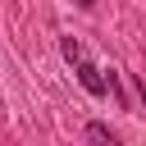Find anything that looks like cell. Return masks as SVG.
<instances>
[{
	"label": "cell",
	"mask_w": 146,
	"mask_h": 146,
	"mask_svg": "<svg viewBox=\"0 0 146 146\" xmlns=\"http://www.w3.org/2000/svg\"><path fill=\"white\" fill-rule=\"evenodd\" d=\"M87 141H110V146H114L119 137H114V128H110V123H87Z\"/></svg>",
	"instance_id": "7a4b0ae2"
},
{
	"label": "cell",
	"mask_w": 146,
	"mask_h": 146,
	"mask_svg": "<svg viewBox=\"0 0 146 146\" xmlns=\"http://www.w3.org/2000/svg\"><path fill=\"white\" fill-rule=\"evenodd\" d=\"M78 5H82V9H91V5H96V0H78Z\"/></svg>",
	"instance_id": "277c9868"
},
{
	"label": "cell",
	"mask_w": 146,
	"mask_h": 146,
	"mask_svg": "<svg viewBox=\"0 0 146 146\" xmlns=\"http://www.w3.org/2000/svg\"><path fill=\"white\" fill-rule=\"evenodd\" d=\"M137 96H141V105H146V82H137Z\"/></svg>",
	"instance_id": "3957f363"
},
{
	"label": "cell",
	"mask_w": 146,
	"mask_h": 146,
	"mask_svg": "<svg viewBox=\"0 0 146 146\" xmlns=\"http://www.w3.org/2000/svg\"><path fill=\"white\" fill-rule=\"evenodd\" d=\"M73 64H78V82H82V87H87V91H91V96H105V91H110V82H105V78H100V68H96V64H87V59H82V55H78V59H73Z\"/></svg>",
	"instance_id": "6da1fadb"
}]
</instances>
